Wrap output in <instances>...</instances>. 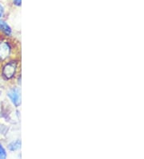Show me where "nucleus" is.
Here are the masks:
<instances>
[{
    "label": "nucleus",
    "mask_w": 144,
    "mask_h": 159,
    "mask_svg": "<svg viewBox=\"0 0 144 159\" xmlns=\"http://www.w3.org/2000/svg\"><path fill=\"white\" fill-rule=\"evenodd\" d=\"M7 97H9L11 101L13 103L14 105L19 107L21 104V92L18 88H12L8 91Z\"/></svg>",
    "instance_id": "f257e3e1"
},
{
    "label": "nucleus",
    "mask_w": 144,
    "mask_h": 159,
    "mask_svg": "<svg viewBox=\"0 0 144 159\" xmlns=\"http://www.w3.org/2000/svg\"><path fill=\"white\" fill-rule=\"evenodd\" d=\"M16 71V64L15 62H10L4 67L2 74L7 79H11L14 76Z\"/></svg>",
    "instance_id": "f03ea898"
},
{
    "label": "nucleus",
    "mask_w": 144,
    "mask_h": 159,
    "mask_svg": "<svg viewBox=\"0 0 144 159\" xmlns=\"http://www.w3.org/2000/svg\"><path fill=\"white\" fill-rule=\"evenodd\" d=\"M11 52V47L7 42L0 43V59L5 60L9 57Z\"/></svg>",
    "instance_id": "7ed1b4c3"
},
{
    "label": "nucleus",
    "mask_w": 144,
    "mask_h": 159,
    "mask_svg": "<svg viewBox=\"0 0 144 159\" xmlns=\"http://www.w3.org/2000/svg\"><path fill=\"white\" fill-rule=\"evenodd\" d=\"M0 30H1L5 35H7V36L11 35V27L8 25V23H7L6 21L2 20V19H0Z\"/></svg>",
    "instance_id": "20e7f679"
},
{
    "label": "nucleus",
    "mask_w": 144,
    "mask_h": 159,
    "mask_svg": "<svg viewBox=\"0 0 144 159\" xmlns=\"http://www.w3.org/2000/svg\"><path fill=\"white\" fill-rule=\"evenodd\" d=\"M20 148H21V141L19 139L14 141L8 145V149L10 151H16Z\"/></svg>",
    "instance_id": "39448f33"
},
{
    "label": "nucleus",
    "mask_w": 144,
    "mask_h": 159,
    "mask_svg": "<svg viewBox=\"0 0 144 159\" xmlns=\"http://www.w3.org/2000/svg\"><path fill=\"white\" fill-rule=\"evenodd\" d=\"M7 157V152L6 150H5V149H4L3 147H2V146L0 144V158H6Z\"/></svg>",
    "instance_id": "423d86ee"
},
{
    "label": "nucleus",
    "mask_w": 144,
    "mask_h": 159,
    "mask_svg": "<svg viewBox=\"0 0 144 159\" xmlns=\"http://www.w3.org/2000/svg\"><path fill=\"white\" fill-rule=\"evenodd\" d=\"M13 3L16 7H21L22 5V0H12Z\"/></svg>",
    "instance_id": "0eeeda50"
},
{
    "label": "nucleus",
    "mask_w": 144,
    "mask_h": 159,
    "mask_svg": "<svg viewBox=\"0 0 144 159\" xmlns=\"http://www.w3.org/2000/svg\"><path fill=\"white\" fill-rule=\"evenodd\" d=\"M3 15H4V7H2V4H0V19H2Z\"/></svg>",
    "instance_id": "6e6552de"
}]
</instances>
